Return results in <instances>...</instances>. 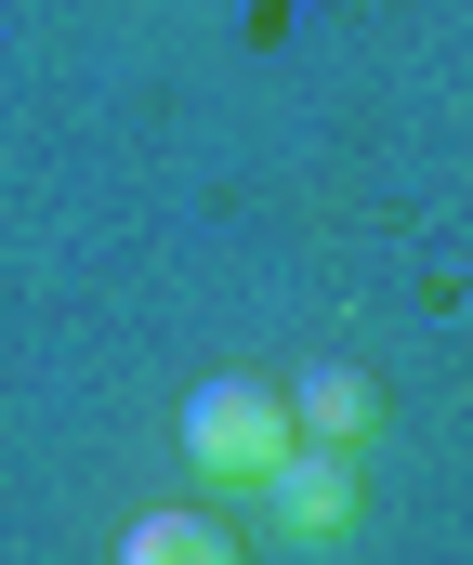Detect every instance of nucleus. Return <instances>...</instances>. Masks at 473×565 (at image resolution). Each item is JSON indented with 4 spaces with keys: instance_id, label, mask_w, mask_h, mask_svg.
<instances>
[{
    "instance_id": "obj_1",
    "label": "nucleus",
    "mask_w": 473,
    "mask_h": 565,
    "mask_svg": "<svg viewBox=\"0 0 473 565\" xmlns=\"http://www.w3.org/2000/svg\"><path fill=\"white\" fill-rule=\"evenodd\" d=\"M290 447V395L277 382H250V369H224V382H197L184 395V460L211 473V487H264V460Z\"/></svg>"
},
{
    "instance_id": "obj_2",
    "label": "nucleus",
    "mask_w": 473,
    "mask_h": 565,
    "mask_svg": "<svg viewBox=\"0 0 473 565\" xmlns=\"http://www.w3.org/2000/svg\"><path fill=\"white\" fill-rule=\"evenodd\" d=\"M250 500H264V526H277V540H315V553H329V540L355 526V447L290 434V447L264 460V487H250Z\"/></svg>"
},
{
    "instance_id": "obj_3",
    "label": "nucleus",
    "mask_w": 473,
    "mask_h": 565,
    "mask_svg": "<svg viewBox=\"0 0 473 565\" xmlns=\"http://www.w3.org/2000/svg\"><path fill=\"white\" fill-rule=\"evenodd\" d=\"M368 422H381V382H368V369H342V355H329V369L290 382V434H315V447H355Z\"/></svg>"
},
{
    "instance_id": "obj_4",
    "label": "nucleus",
    "mask_w": 473,
    "mask_h": 565,
    "mask_svg": "<svg viewBox=\"0 0 473 565\" xmlns=\"http://www.w3.org/2000/svg\"><path fill=\"white\" fill-rule=\"evenodd\" d=\"M119 565H250V553H237V526H211V513H132V526H119Z\"/></svg>"
}]
</instances>
